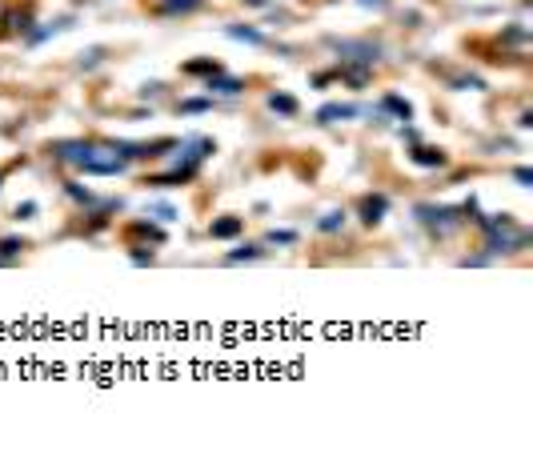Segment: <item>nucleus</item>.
Here are the masks:
<instances>
[{"label":"nucleus","mask_w":533,"mask_h":469,"mask_svg":"<svg viewBox=\"0 0 533 469\" xmlns=\"http://www.w3.org/2000/svg\"><path fill=\"white\" fill-rule=\"evenodd\" d=\"M52 157L65 164H77L81 173H93V177H113L132 161L129 145H97V141H56Z\"/></svg>","instance_id":"1"},{"label":"nucleus","mask_w":533,"mask_h":469,"mask_svg":"<svg viewBox=\"0 0 533 469\" xmlns=\"http://www.w3.org/2000/svg\"><path fill=\"white\" fill-rule=\"evenodd\" d=\"M417 221L429 225L433 233H453L461 225V209H445V205H417Z\"/></svg>","instance_id":"2"},{"label":"nucleus","mask_w":533,"mask_h":469,"mask_svg":"<svg viewBox=\"0 0 533 469\" xmlns=\"http://www.w3.org/2000/svg\"><path fill=\"white\" fill-rule=\"evenodd\" d=\"M337 52H345V61H357V65H373L377 61V45H369V40H341Z\"/></svg>","instance_id":"3"},{"label":"nucleus","mask_w":533,"mask_h":469,"mask_svg":"<svg viewBox=\"0 0 533 469\" xmlns=\"http://www.w3.org/2000/svg\"><path fill=\"white\" fill-rule=\"evenodd\" d=\"M385 213H389V197L385 193H373V197L361 201V221H365V225H377Z\"/></svg>","instance_id":"4"},{"label":"nucleus","mask_w":533,"mask_h":469,"mask_svg":"<svg viewBox=\"0 0 533 469\" xmlns=\"http://www.w3.org/2000/svg\"><path fill=\"white\" fill-rule=\"evenodd\" d=\"M241 229H245L241 217H221V221L209 225V237L213 241H229V237H241Z\"/></svg>","instance_id":"5"},{"label":"nucleus","mask_w":533,"mask_h":469,"mask_svg":"<svg viewBox=\"0 0 533 469\" xmlns=\"http://www.w3.org/2000/svg\"><path fill=\"white\" fill-rule=\"evenodd\" d=\"M349 116H357L353 105H321L313 121H317V125H337V121H349Z\"/></svg>","instance_id":"6"},{"label":"nucleus","mask_w":533,"mask_h":469,"mask_svg":"<svg viewBox=\"0 0 533 469\" xmlns=\"http://www.w3.org/2000/svg\"><path fill=\"white\" fill-rule=\"evenodd\" d=\"M409 161H413V164H425V169H441V164L449 161V157H445L441 148H425V145H417L413 153H409Z\"/></svg>","instance_id":"7"},{"label":"nucleus","mask_w":533,"mask_h":469,"mask_svg":"<svg viewBox=\"0 0 533 469\" xmlns=\"http://www.w3.org/2000/svg\"><path fill=\"white\" fill-rule=\"evenodd\" d=\"M201 0H157V13L161 17H185V13H196Z\"/></svg>","instance_id":"8"},{"label":"nucleus","mask_w":533,"mask_h":469,"mask_svg":"<svg viewBox=\"0 0 533 469\" xmlns=\"http://www.w3.org/2000/svg\"><path fill=\"white\" fill-rule=\"evenodd\" d=\"M241 89H245V81H237V77H221V72H217V77H209V93H221V97H237Z\"/></svg>","instance_id":"9"},{"label":"nucleus","mask_w":533,"mask_h":469,"mask_svg":"<svg viewBox=\"0 0 533 469\" xmlns=\"http://www.w3.org/2000/svg\"><path fill=\"white\" fill-rule=\"evenodd\" d=\"M269 109L273 113H281V116H297V97H289V93H269Z\"/></svg>","instance_id":"10"},{"label":"nucleus","mask_w":533,"mask_h":469,"mask_svg":"<svg viewBox=\"0 0 533 469\" xmlns=\"http://www.w3.org/2000/svg\"><path fill=\"white\" fill-rule=\"evenodd\" d=\"M185 72H189V77H217V72H221V65H217V61H209V56H201V61H189V65H185Z\"/></svg>","instance_id":"11"},{"label":"nucleus","mask_w":533,"mask_h":469,"mask_svg":"<svg viewBox=\"0 0 533 469\" xmlns=\"http://www.w3.org/2000/svg\"><path fill=\"white\" fill-rule=\"evenodd\" d=\"M229 36L233 40H245V45H265V36L257 29H249V24H229Z\"/></svg>","instance_id":"12"},{"label":"nucleus","mask_w":533,"mask_h":469,"mask_svg":"<svg viewBox=\"0 0 533 469\" xmlns=\"http://www.w3.org/2000/svg\"><path fill=\"white\" fill-rule=\"evenodd\" d=\"M381 109H389V113H397L401 121H409V116H413V105H409V100H401V97H393V93H389V97L381 100Z\"/></svg>","instance_id":"13"},{"label":"nucleus","mask_w":533,"mask_h":469,"mask_svg":"<svg viewBox=\"0 0 533 469\" xmlns=\"http://www.w3.org/2000/svg\"><path fill=\"white\" fill-rule=\"evenodd\" d=\"M317 229H321V233H337V229H345V213H341V209L325 213L321 221H317Z\"/></svg>","instance_id":"14"},{"label":"nucleus","mask_w":533,"mask_h":469,"mask_svg":"<svg viewBox=\"0 0 533 469\" xmlns=\"http://www.w3.org/2000/svg\"><path fill=\"white\" fill-rule=\"evenodd\" d=\"M20 249H24V241H20V237H4V241H0V257H4V261H17Z\"/></svg>","instance_id":"15"},{"label":"nucleus","mask_w":533,"mask_h":469,"mask_svg":"<svg viewBox=\"0 0 533 469\" xmlns=\"http://www.w3.org/2000/svg\"><path fill=\"white\" fill-rule=\"evenodd\" d=\"M261 257V249H257V245H241V249H233V253H229V265H237V261H257Z\"/></svg>","instance_id":"16"},{"label":"nucleus","mask_w":533,"mask_h":469,"mask_svg":"<svg viewBox=\"0 0 533 469\" xmlns=\"http://www.w3.org/2000/svg\"><path fill=\"white\" fill-rule=\"evenodd\" d=\"M205 109H213V100H205V97L180 100V113H205Z\"/></svg>","instance_id":"17"},{"label":"nucleus","mask_w":533,"mask_h":469,"mask_svg":"<svg viewBox=\"0 0 533 469\" xmlns=\"http://www.w3.org/2000/svg\"><path fill=\"white\" fill-rule=\"evenodd\" d=\"M269 245H297V233H289V229H281V233H269Z\"/></svg>","instance_id":"18"},{"label":"nucleus","mask_w":533,"mask_h":469,"mask_svg":"<svg viewBox=\"0 0 533 469\" xmlns=\"http://www.w3.org/2000/svg\"><path fill=\"white\" fill-rule=\"evenodd\" d=\"M153 217H161V221H173V217H177V209H173V205H153Z\"/></svg>","instance_id":"19"},{"label":"nucleus","mask_w":533,"mask_h":469,"mask_svg":"<svg viewBox=\"0 0 533 469\" xmlns=\"http://www.w3.org/2000/svg\"><path fill=\"white\" fill-rule=\"evenodd\" d=\"M68 197H77V201H84V205H93V193L81 189V185H68Z\"/></svg>","instance_id":"20"},{"label":"nucleus","mask_w":533,"mask_h":469,"mask_svg":"<svg viewBox=\"0 0 533 469\" xmlns=\"http://www.w3.org/2000/svg\"><path fill=\"white\" fill-rule=\"evenodd\" d=\"M36 213V201H24V205H17V221H29Z\"/></svg>","instance_id":"21"},{"label":"nucleus","mask_w":533,"mask_h":469,"mask_svg":"<svg viewBox=\"0 0 533 469\" xmlns=\"http://www.w3.org/2000/svg\"><path fill=\"white\" fill-rule=\"evenodd\" d=\"M513 177H517V185H521V189H530V185H533V173H530V169H525V164L517 169Z\"/></svg>","instance_id":"22"},{"label":"nucleus","mask_w":533,"mask_h":469,"mask_svg":"<svg viewBox=\"0 0 533 469\" xmlns=\"http://www.w3.org/2000/svg\"><path fill=\"white\" fill-rule=\"evenodd\" d=\"M97 61H100V49H93V52H84V61H81V65H84V68H93Z\"/></svg>","instance_id":"23"},{"label":"nucleus","mask_w":533,"mask_h":469,"mask_svg":"<svg viewBox=\"0 0 533 469\" xmlns=\"http://www.w3.org/2000/svg\"><path fill=\"white\" fill-rule=\"evenodd\" d=\"M249 4H269V0H249Z\"/></svg>","instance_id":"24"}]
</instances>
